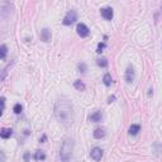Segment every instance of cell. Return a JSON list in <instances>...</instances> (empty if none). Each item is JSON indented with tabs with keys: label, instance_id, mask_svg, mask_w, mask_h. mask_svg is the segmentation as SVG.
Segmentation results:
<instances>
[{
	"label": "cell",
	"instance_id": "obj_1",
	"mask_svg": "<svg viewBox=\"0 0 162 162\" xmlns=\"http://www.w3.org/2000/svg\"><path fill=\"white\" fill-rule=\"evenodd\" d=\"M54 117L61 124L70 127L75 120L74 108L71 103L66 99H58L54 104Z\"/></svg>",
	"mask_w": 162,
	"mask_h": 162
},
{
	"label": "cell",
	"instance_id": "obj_2",
	"mask_svg": "<svg viewBox=\"0 0 162 162\" xmlns=\"http://www.w3.org/2000/svg\"><path fill=\"white\" fill-rule=\"evenodd\" d=\"M72 151H74V141L71 138H66L61 144V150H60V157L62 161L68 160L71 158Z\"/></svg>",
	"mask_w": 162,
	"mask_h": 162
},
{
	"label": "cell",
	"instance_id": "obj_3",
	"mask_svg": "<svg viewBox=\"0 0 162 162\" xmlns=\"http://www.w3.org/2000/svg\"><path fill=\"white\" fill-rule=\"evenodd\" d=\"M76 20H77V13L75 12V10H70V12L65 15L62 23H63L65 26H71V24H74Z\"/></svg>",
	"mask_w": 162,
	"mask_h": 162
},
{
	"label": "cell",
	"instance_id": "obj_4",
	"mask_svg": "<svg viewBox=\"0 0 162 162\" xmlns=\"http://www.w3.org/2000/svg\"><path fill=\"white\" fill-rule=\"evenodd\" d=\"M76 32H77V34L81 37V38H86V37L90 36V29H89V27L86 26L85 23H79L77 24Z\"/></svg>",
	"mask_w": 162,
	"mask_h": 162
},
{
	"label": "cell",
	"instance_id": "obj_5",
	"mask_svg": "<svg viewBox=\"0 0 162 162\" xmlns=\"http://www.w3.org/2000/svg\"><path fill=\"white\" fill-rule=\"evenodd\" d=\"M100 13H101V17H103V18H105L106 20H112L113 17H114V12H113V8H110V6H106V8L100 9Z\"/></svg>",
	"mask_w": 162,
	"mask_h": 162
},
{
	"label": "cell",
	"instance_id": "obj_6",
	"mask_svg": "<svg viewBox=\"0 0 162 162\" xmlns=\"http://www.w3.org/2000/svg\"><path fill=\"white\" fill-rule=\"evenodd\" d=\"M90 157L92 158L94 161H100L103 158V150L99 147H94L90 152Z\"/></svg>",
	"mask_w": 162,
	"mask_h": 162
},
{
	"label": "cell",
	"instance_id": "obj_7",
	"mask_svg": "<svg viewBox=\"0 0 162 162\" xmlns=\"http://www.w3.org/2000/svg\"><path fill=\"white\" fill-rule=\"evenodd\" d=\"M134 77H136V72H134V68L132 66H128L125 70V75H124V79H125V81L128 82V84H130Z\"/></svg>",
	"mask_w": 162,
	"mask_h": 162
},
{
	"label": "cell",
	"instance_id": "obj_8",
	"mask_svg": "<svg viewBox=\"0 0 162 162\" xmlns=\"http://www.w3.org/2000/svg\"><path fill=\"white\" fill-rule=\"evenodd\" d=\"M101 119H103V113L100 112V110H96L95 113H92L91 115H89V120L92 123H99V122H101Z\"/></svg>",
	"mask_w": 162,
	"mask_h": 162
},
{
	"label": "cell",
	"instance_id": "obj_9",
	"mask_svg": "<svg viewBox=\"0 0 162 162\" xmlns=\"http://www.w3.org/2000/svg\"><path fill=\"white\" fill-rule=\"evenodd\" d=\"M12 136H13V129L12 128H3L1 130H0V137H1L3 139H8Z\"/></svg>",
	"mask_w": 162,
	"mask_h": 162
},
{
	"label": "cell",
	"instance_id": "obj_10",
	"mask_svg": "<svg viewBox=\"0 0 162 162\" xmlns=\"http://www.w3.org/2000/svg\"><path fill=\"white\" fill-rule=\"evenodd\" d=\"M41 39H42L43 42H48V41L51 39V30L48 28H43L41 30Z\"/></svg>",
	"mask_w": 162,
	"mask_h": 162
},
{
	"label": "cell",
	"instance_id": "obj_11",
	"mask_svg": "<svg viewBox=\"0 0 162 162\" xmlns=\"http://www.w3.org/2000/svg\"><path fill=\"white\" fill-rule=\"evenodd\" d=\"M92 136H94L95 139H101L105 137V129L104 128H96L94 130V133H92Z\"/></svg>",
	"mask_w": 162,
	"mask_h": 162
},
{
	"label": "cell",
	"instance_id": "obj_12",
	"mask_svg": "<svg viewBox=\"0 0 162 162\" xmlns=\"http://www.w3.org/2000/svg\"><path fill=\"white\" fill-rule=\"evenodd\" d=\"M129 134L130 136H137L139 132H141V125L139 124H132V125L129 127Z\"/></svg>",
	"mask_w": 162,
	"mask_h": 162
},
{
	"label": "cell",
	"instance_id": "obj_13",
	"mask_svg": "<svg viewBox=\"0 0 162 162\" xmlns=\"http://www.w3.org/2000/svg\"><path fill=\"white\" fill-rule=\"evenodd\" d=\"M74 86H75V89H76V90H79V91H84L85 89H86L85 84L81 80H76V81H75L74 82Z\"/></svg>",
	"mask_w": 162,
	"mask_h": 162
},
{
	"label": "cell",
	"instance_id": "obj_14",
	"mask_svg": "<svg viewBox=\"0 0 162 162\" xmlns=\"http://www.w3.org/2000/svg\"><path fill=\"white\" fill-rule=\"evenodd\" d=\"M44 158H46V153H44L43 151H37V152L34 153V160L36 161H43Z\"/></svg>",
	"mask_w": 162,
	"mask_h": 162
},
{
	"label": "cell",
	"instance_id": "obj_15",
	"mask_svg": "<svg viewBox=\"0 0 162 162\" xmlns=\"http://www.w3.org/2000/svg\"><path fill=\"white\" fill-rule=\"evenodd\" d=\"M96 63H98V66L99 67H108V60H106V58H99V60H96Z\"/></svg>",
	"mask_w": 162,
	"mask_h": 162
},
{
	"label": "cell",
	"instance_id": "obj_16",
	"mask_svg": "<svg viewBox=\"0 0 162 162\" xmlns=\"http://www.w3.org/2000/svg\"><path fill=\"white\" fill-rule=\"evenodd\" d=\"M103 82H104V85H105V86H110V85H112L113 80H112V76H110V74H105V75H104Z\"/></svg>",
	"mask_w": 162,
	"mask_h": 162
},
{
	"label": "cell",
	"instance_id": "obj_17",
	"mask_svg": "<svg viewBox=\"0 0 162 162\" xmlns=\"http://www.w3.org/2000/svg\"><path fill=\"white\" fill-rule=\"evenodd\" d=\"M6 53H8V47H6V44H1V47H0V54H1V60H5Z\"/></svg>",
	"mask_w": 162,
	"mask_h": 162
},
{
	"label": "cell",
	"instance_id": "obj_18",
	"mask_svg": "<svg viewBox=\"0 0 162 162\" xmlns=\"http://www.w3.org/2000/svg\"><path fill=\"white\" fill-rule=\"evenodd\" d=\"M22 110H23V106H22V104H15L14 105V108H13V112L15 113V114H20L22 113Z\"/></svg>",
	"mask_w": 162,
	"mask_h": 162
},
{
	"label": "cell",
	"instance_id": "obj_19",
	"mask_svg": "<svg viewBox=\"0 0 162 162\" xmlns=\"http://www.w3.org/2000/svg\"><path fill=\"white\" fill-rule=\"evenodd\" d=\"M77 67H79V71H80L81 74H85L86 70H88V68H86V63H84V62H80V63L77 65Z\"/></svg>",
	"mask_w": 162,
	"mask_h": 162
},
{
	"label": "cell",
	"instance_id": "obj_20",
	"mask_svg": "<svg viewBox=\"0 0 162 162\" xmlns=\"http://www.w3.org/2000/svg\"><path fill=\"white\" fill-rule=\"evenodd\" d=\"M105 46H106L105 42H100V43L98 44V50H96V52H98V53H101V52H103V50L105 48Z\"/></svg>",
	"mask_w": 162,
	"mask_h": 162
},
{
	"label": "cell",
	"instance_id": "obj_21",
	"mask_svg": "<svg viewBox=\"0 0 162 162\" xmlns=\"http://www.w3.org/2000/svg\"><path fill=\"white\" fill-rule=\"evenodd\" d=\"M1 112H0V115H3V112H4V109H5V98L4 96H1Z\"/></svg>",
	"mask_w": 162,
	"mask_h": 162
},
{
	"label": "cell",
	"instance_id": "obj_22",
	"mask_svg": "<svg viewBox=\"0 0 162 162\" xmlns=\"http://www.w3.org/2000/svg\"><path fill=\"white\" fill-rule=\"evenodd\" d=\"M23 158H24V161H26V162H28L29 158H30V153L29 152H26V153H24V156H23Z\"/></svg>",
	"mask_w": 162,
	"mask_h": 162
},
{
	"label": "cell",
	"instance_id": "obj_23",
	"mask_svg": "<svg viewBox=\"0 0 162 162\" xmlns=\"http://www.w3.org/2000/svg\"><path fill=\"white\" fill-rule=\"evenodd\" d=\"M0 162H5V154H4V151H0Z\"/></svg>",
	"mask_w": 162,
	"mask_h": 162
},
{
	"label": "cell",
	"instance_id": "obj_24",
	"mask_svg": "<svg viewBox=\"0 0 162 162\" xmlns=\"http://www.w3.org/2000/svg\"><path fill=\"white\" fill-rule=\"evenodd\" d=\"M113 100H115V96H114V95H112V96H110V98H109V101H108V103H112Z\"/></svg>",
	"mask_w": 162,
	"mask_h": 162
},
{
	"label": "cell",
	"instance_id": "obj_25",
	"mask_svg": "<svg viewBox=\"0 0 162 162\" xmlns=\"http://www.w3.org/2000/svg\"><path fill=\"white\" fill-rule=\"evenodd\" d=\"M153 95V89H150L148 90V96H152Z\"/></svg>",
	"mask_w": 162,
	"mask_h": 162
},
{
	"label": "cell",
	"instance_id": "obj_26",
	"mask_svg": "<svg viewBox=\"0 0 162 162\" xmlns=\"http://www.w3.org/2000/svg\"><path fill=\"white\" fill-rule=\"evenodd\" d=\"M62 162H75L72 158H68V160H65V161H62Z\"/></svg>",
	"mask_w": 162,
	"mask_h": 162
},
{
	"label": "cell",
	"instance_id": "obj_27",
	"mask_svg": "<svg viewBox=\"0 0 162 162\" xmlns=\"http://www.w3.org/2000/svg\"><path fill=\"white\" fill-rule=\"evenodd\" d=\"M161 10H162V6H161Z\"/></svg>",
	"mask_w": 162,
	"mask_h": 162
}]
</instances>
